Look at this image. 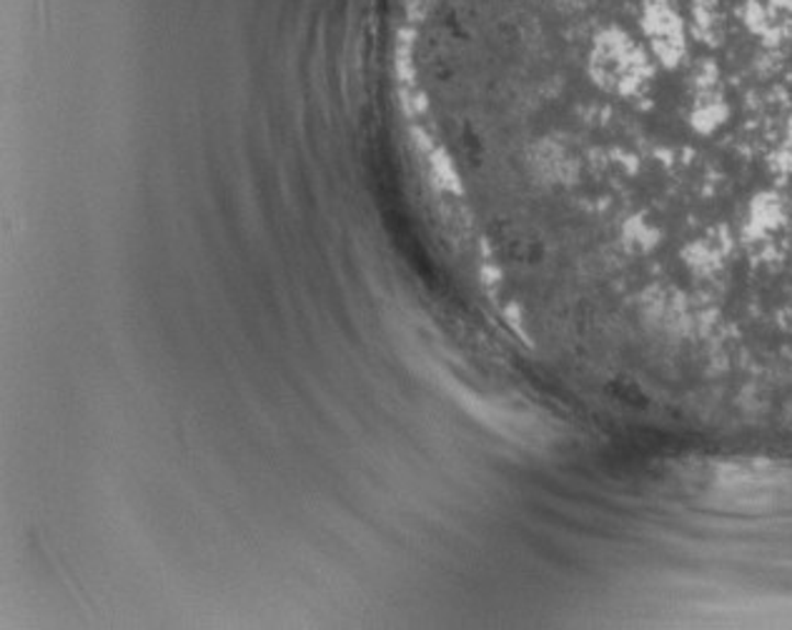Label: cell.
<instances>
[{
    "label": "cell",
    "instance_id": "6da1fadb",
    "mask_svg": "<svg viewBox=\"0 0 792 630\" xmlns=\"http://www.w3.org/2000/svg\"><path fill=\"white\" fill-rule=\"evenodd\" d=\"M589 76L604 93L630 98L642 93L653 78V66L635 41L618 28H610L595 41L589 53Z\"/></svg>",
    "mask_w": 792,
    "mask_h": 630
}]
</instances>
